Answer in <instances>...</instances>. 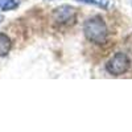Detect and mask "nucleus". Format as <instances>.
Masks as SVG:
<instances>
[{"label":"nucleus","mask_w":132,"mask_h":132,"mask_svg":"<svg viewBox=\"0 0 132 132\" xmlns=\"http://www.w3.org/2000/svg\"><path fill=\"white\" fill-rule=\"evenodd\" d=\"M83 32L87 40L95 44H104L108 35L107 25L101 16H93L87 19L83 24Z\"/></svg>","instance_id":"f257e3e1"},{"label":"nucleus","mask_w":132,"mask_h":132,"mask_svg":"<svg viewBox=\"0 0 132 132\" xmlns=\"http://www.w3.org/2000/svg\"><path fill=\"white\" fill-rule=\"evenodd\" d=\"M129 68H131V60L128 58L126 53L122 52L116 53L112 58H110V61L106 65L107 71L112 75H122L127 73Z\"/></svg>","instance_id":"f03ea898"},{"label":"nucleus","mask_w":132,"mask_h":132,"mask_svg":"<svg viewBox=\"0 0 132 132\" xmlns=\"http://www.w3.org/2000/svg\"><path fill=\"white\" fill-rule=\"evenodd\" d=\"M52 17H53V21L56 24H60V25H69V24H73L75 21V17H77V12L75 9L70 5H61L58 8H56L52 13Z\"/></svg>","instance_id":"7ed1b4c3"},{"label":"nucleus","mask_w":132,"mask_h":132,"mask_svg":"<svg viewBox=\"0 0 132 132\" xmlns=\"http://www.w3.org/2000/svg\"><path fill=\"white\" fill-rule=\"evenodd\" d=\"M11 48H12V41L5 35V33L0 32V57H4L9 53Z\"/></svg>","instance_id":"20e7f679"},{"label":"nucleus","mask_w":132,"mask_h":132,"mask_svg":"<svg viewBox=\"0 0 132 132\" xmlns=\"http://www.w3.org/2000/svg\"><path fill=\"white\" fill-rule=\"evenodd\" d=\"M78 2L87 3V4H94V5H98L101 8H104V9L108 8V0H78Z\"/></svg>","instance_id":"39448f33"},{"label":"nucleus","mask_w":132,"mask_h":132,"mask_svg":"<svg viewBox=\"0 0 132 132\" xmlns=\"http://www.w3.org/2000/svg\"><path fill=\"white\" fill-rule=\"evenodd\" d=\"M20 4V0H5L4 4L2 5L3 11H11V9H15L17 8Z\"/></svg>","instance_id":"423d86ee"},{"label":"nucleus","mask_w":132,"mask_h":132,"mask_svg":"<svg viewBox=\"0 0 132 132\" xmlns=\"http://www.w3.org/2000/svg\"><path fill=\"white\" fill-rule=\"evenodd\" d=\"M2 20H3V17H2V16H0V21H2Z\"/></svg>","instance_id":"0eeeda50"},{"label":"nucleus","mask_w":132,"mask_h":132,"mask_svg":"<svg viewBox=\"0 0 132 132\" xmlns=\"http://www.w3.org/2000/svg\"><path fill=\"white\" fill-rule=\"evenodd\" d=\"M46 2H53V0H46Z\"/></svg>","instance_id":"6e6552de"}]
</instances>
